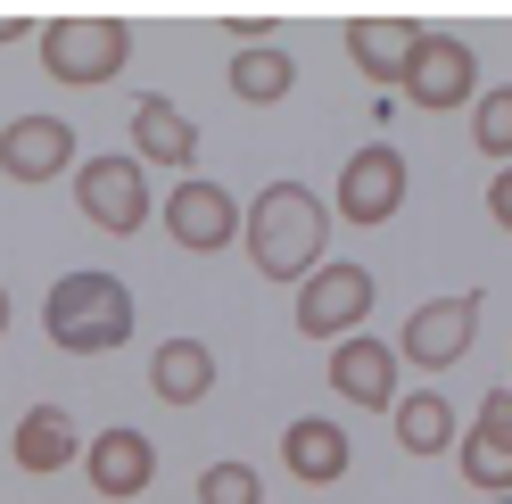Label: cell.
<instances>
[{"instance_id": "obj_1", "label": "cell", "mask_w": 512, "mask_h": 504, "mask_svg": "<svg viewBox=\"0 0 512 504\" xmlns=\"http://www.w3.org/2000/svg\"><path fill=\"white\" fill-rule=\"evenodd\" d=\"M240 240H248V265L265 281H306L323 265V248H331V207L314 199L298 174H281V182H265V191L248 199Z\"/></svg>"}, {"instance_id": "obj_2", "label": "cell", "mask_w": 512, "mask_h": 504, "mask_svg": "<svg viewBox=\"0 0 512 504\" xmlns=\"http://www.w3.org/2000/svg\"><path fill=\"white\" fill-rule=\"evenodd\" d=\"M42 331L58 356H116L133 339V290L116 273H58L50 298H42Z\"/></svg>"}, {"instance_id": "obj_3", "label": "cell", "mask_w": 512, "mask_h": 504, "mask_svg": "<svg viewBox=\"0 0 512 504\" xmlns=\"http://www.w3.org/2000/svg\"><path fill=\"white\" fill-rule=\"evenodd\" d=\"M133 58V25L124 17H50L42 25V75L67 91H100Z\"/></svg>"}, {"instance_id": "obj_4", "label": "cell", "mask_w": 512, "mask_h": 504, "mask_svg": "<svg viewBox=\"0 0 512 504\" xmlns=\"http://www.w3.org/2000/svg\"><path fill=\"white\" fill-rule=\"evenodd\" d=\"M75 207H83V224L91 232H116V240H133L149 215H157V199H149V166L141 157H75Z\"/></svg>"}, {"instance_id": "obj_5", "label": "cell", "mask_w": 512, "mask_h": 504, "mask_svg": "<svg viewBox=\"0 0 512 504\" xmlns=\"http://www.w3.org/2000/svg\"><path fill=\"white\" fill-rule=\"evenodd\" d=\"M479 323H488V290H455V298L413 306L405 331H397V364H413V372H455V364L471 356Z\"/></svg>"}, {"instance_id": "obj_6", "label": "cell", "mask_w": 512, "mask_h": 504, "mask_svg": "<svg viewBox=\"0 0 512 504\" xmlns=\"http://www.w3.org/2000/svg\"><path fill=\"white\" fill-rule=\"evenodd\" d=\"M372 298H380V281L372 265H314L298 281V339H356L372 323Z\"/></svg>"}, {"instance_id": "obj_7", "label": "cell", "mask_w": 512, "mask_h": 504, "mask_svg": "<svg viewBox=\"0 0 512 504\" xmlns=\"http://www.w3.org/2000/svg\"><path fill=\"white\" fill-rule=\"evenodd\" d=\"M397 91L422 116H455V108L479 100V50L463 34H446V25H422V50H413V67H405Z\"/></svg>"}, {"instance_id": "obj_8", "label": "cell", "mask_w": 512, "mask_h": 504, "mask_svg": "<svg viewBox=\"0 0 512 504\" xmlns=\"http://www.w3.org/2000/svg\"><path fill=\"white\" fill-rule=\"evenodd\" d=\"M157 224H166V240L182 257H223V248L240 240V199L223 191V182H207V174H182L174 191L157 199Z\"/></svg>"}, {"instance_id": "obj_9", "label": "cell", "mask_w": 512, "mask_h": 504, "mask_svg": "<svg viewBox=\"0 0 512 504\" xmlns=\"http://www.w3.org/2000/svg\"><path fill=\"white\" fill-rule=\"evenodd\" d=\"M405 149L397 141H364V149H347V166H339V215L347 224H389V215L405 207Z\"/></svg>"}, {"instance_id": "obj_10", "label": "cell", "mask_w": 512, "mask_h": 504, "mask_svg": "<svg viewBox=\"0 0 512 504\" xmlns=\"http://www.w3.org/2000/svg\"><path fill=\"white\" fill-rule=\"evenodd\" d=\"M75 124L67 116H17L9 133H0V174L9 182H25V191H34V182H58V174H75Z\"/></svg>"}, {"instance_id": "obj_11", "label": "cell", "mask_w": 512, "mask_h": 504, "mask_svg": "<svg viewBox=\"0 0 512 504\" xmlns=\"http://www.w3.org/2000/svg\"><path fill=\"white\" fill-rule=\"evenodd\" d=\"M83 471H91V488H100L108 504H133V496L157 480V447H149V438H141L133 422H116V430H91Z\"/></svg>"}, {"instance_id": "obj_12", "label": "cell", "mask_w": 512, "mask_h": 504, "mask_svg": "<svg viewBox=\"0 0 512 504\" xmlns=\"http://www.w3.org/2000/svg\"><path fill=\"white\" fill-rule=\"evenodd\" d=\"M331 397H356L364 414H389V405H397V348L372 339V331L339 339V348H331Z\"/></svg>"}, {"instance_id": "obj_13", "label": "cell", "mask_w": 512, "mask_h": 504, "mask_svg": "<svg viewBox=\"0 0 512 504\" xmlns=\"http://www.w3.org/2000/svg\"><path fill=\"white\" fill-rule=\"evenodd\" d=\"M215 381H223V364H215V348L207 339H157V356H149V397L157 405H207L215 397Z\"/></svg>"}, {"instance_id": "obj_14", "label": "cell", "mask_w": 512, "mask_h": 504, "mask_svg": "<svg viewBox=\"0 0 512 504\" xmlns=\"http://www.w3.org/2000/svg\"><path fill=\"white\" fill-rule=\"evenodd\" d=\"M281 463H290V480H306V488H331V480H347L356 447H347V430H339L331 414H298L290 430H281Z\"/></svg>"}, {"instance_id": "obj_15", "label": "cell", "mask_w": 512, "mask_h": 504, "mask_svg": "<svg viewBox=\"0 0 512 504\" xmlns=\"http://www.w3.org/2000/svg\"><path fill=\"white\" fill-rule=\"evenodd\" d=\"M133 157L141 166H166V174H190L199 166V133H190V116L174 100H133Z\"/></svg>"}, {"instance_id": "obj_16", "label": "cell", "mask_w": 512, "mask_h": 504, "mask_svg": "<svg viewBox=\"0 0 512 504\" xmlns=\"http://www.w3.org/2000/svg\"><path fill=\"white\" fill-rule=\"evenodd\" d=\"M413 50H422V25L413 17H356L347 25V58H356V75H372V83H405Z\"/></svg>"}, {"instance_id": "obj_17", "label": "cell", "mask_w": 512, "mask_h": 504, "mask_svg": "<svg viewBox=\"0 0 512 504\" xmlns=\"http://www.w3.org/2000/svg\"><path fill=\"white\" fill-rule=\"evenodd\" d=\"M9 455H17V471H67V463H83V430H75V414L67 405H25V422H17V438H9Z\"/></svg>"}, {"instance_id": "obj_18", "label": "cell", "mask_w": 512, "mask_h": 504, "mask_svg": "<svg viewBox=\"0 0 512 504\" xmlns=\"http://www.w3.org/2000/svg\"><path fill=\"white\" fill-rule=\"evenodd\" d=\"M223 83H232V100H248V108H273V100H290V91H298V58L281 50V42H248V50H232Z\"/></svg>"}, {"instance_id": "obj_19", "label": "cell", "mask_w": 512, "mask_h": 504, "mask_svg": "<svg viewBox=\"0 0 512 504\" xmlns=\"http://www.w3.org/2000/svg\"><path fill=\"white\" fill-rule=\"evenodd\" d=\"M389 422H397V447H405V455H422V463L455 447V405H446L438 389H413V397L397 389V405H389Z\"/></svg>"}, {"instance_id": "obj_20", "label": "cell", "mask_w": 512, "mask_h": 504, "mask_svg": "<svg viewBox=\"0 0 512 504\" xmlns=\"http://www.w3.org/2000/svg\"><path fill=\"white\" fill-rule=\"evenodd\" d=\"M471 149L496 157V166H512V83H488L471 100Z\"/></svg>"}, {"instance_id": "obj_21", "label": "cell", "mask_w": 512, "mask_h": 504, "mask_svg": "<svg viewBox=\"0 0 512 504\" xmlns=\"http://www.w3.org/2000/svg\"><path fill=\"white\" fill-rule=\"evenodd\" d=\"M455 455H463V480L479 496H512V447H496L479 430H455Z\"/></svg>"}, {"instance_id": "obj_22", "label": "cell", "mask_w": 512, "mask_h": 504, "mask_svg": "<svg viewBox=\"0 0 512 504\" xmlns=\"http://www.w3.org/2000/svg\"><path fill=\"white\" fill-rule=\"evenodd\" d=\"M199 504H265V480H256V463H207L199 471Z\"/></svg>"}, {"instance_id": "obj_23", "label": "cell", "mask_w": 512, "mask_h": 504, "mask_svg": "<svg viewBox=\"0 0 512 504\" xmlns=\"http://www.w3.org/2000/svg\"><path fill=\"white\" fill-rule=\"evenodd\" d=\"M479 438H496V447H512V389H488L479 397V422H471Z\"/></svg>"}, {"instance_id": "obj_24", "label": "cell", "mask_w": 512, "mask_h": 504, "mask_svg": "<svg viewBox=\"0 0 512 504\" xmlns=\"http://www.w3.org/2000/svg\"><path fill=\"white\" fill-rule=\"evenodd\" d=\"M488 224L512 232V166H496V182H488Z\"/></svg>"}, {"instance_id": "obj_25", "label": "cell", "mask_w": 512, "mask_h": 504, "mask_svg": "<svg viewBox=\"0 0 512 504\" xmlns=\"http://www.w3.org/2000/svg\"><path fill=\"white\" fill-rule=\"evenodd\" d=\"M0 331H9V290H0Z\"/></svg>"}]
</instances>
